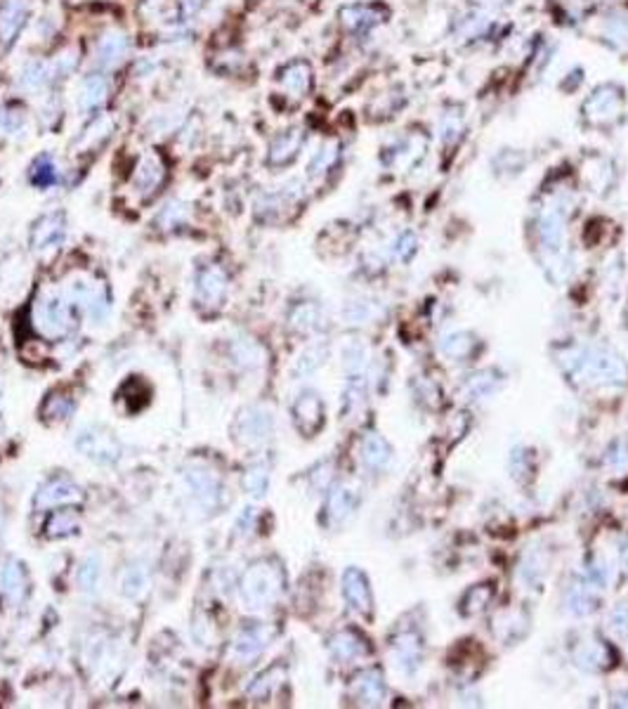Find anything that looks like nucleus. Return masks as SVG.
<instances>
[{
    "mask_svg": "<svg viewBox=\"0 0 628 709\" xmlns=\"http://www.w3.org/2000/svg\"><path fill=\"white\" fill-rule=\"evenodd\" d=\"M581 133L614 137L628 126V86L619 79H605L586 88L576 104Z\"/></svg>",
    "mask_w": 628,
    "mask_h": 709,
    "instance_id": "nucleus-1",
    "label": "nucleus"
},
{
    "mask_svg": "<svg viewBox=\"0 0 628 709\" xmlns=\"http://www.w3.org/2000/svg\"><path fill=\"white\" fill-rule=\"evenodd\" d=\"M435 142L427 121H402L392 133H388L379 147L380 171L395 175H411L421 171L433 156Z\"/></svg>",
    "mask_w": 628,
    "mask_h": 709,
    "instance_id": "nucleus-2",
    "label": "nucleus"
},
{
    "mask_svg": "<svg viewBox=\"0 0 628 709\" xmlns=\"http://www.w3.org/2000/svg\"><path fill=\"white\" fill-rule=\"evenodd\" d=\"M427 123H430V133H433L435 152L442 159V164H452L473 133L470 104L461 98L446 95V98L439 99L433 118Z\"/></svg>",
    "mask_w": 628,
    "mask_h": 709,
    "instance_id": "nucleus-3",
    "label": "nucleus"
},
{
    "mask_svg": "<svg viewBox=\"0 0 628 709\" xmlns=\"http://www.w3.org/2000/svg\"><path fill=\"white\" fill-rule=\"evenodd\" d=\"M397 10L388 0H350L338 7L336 22L342 38L357 48H369L392 24Z\"/></svg>",
    "mask_w": 628,
    "mask_h": 709,
    "instance_id": "nucleus-4",
    "label": "nucleus"
},
{
    "mask_svg": "<svg viewBox=\"0 0 628 709\" xmlns=\"http://www.w3.org/2000/svg\"><path fill=\"white\" fill-rule=\"evenodd\" d=\"M411 104H414V90L409 83L404 79H392L369 95L361 117L371 126H392L404 121Z\"/></svg>",
    "mask_w": 628,
    "mask_h": 709,
    "instance_id": "nucleus-5",
    "label": "nucleus"
},
{
    "mask_svg": "<svg viewBox=\"0 0 628 709\" xmlns=\"http://www.w3.org/2000/svg\"><path fill=\"white\" fill-rule=\"evenodd\" d=\"M275 88L284 102L298 107L317 88V71L307 57H291L275 71Z\"/></svg>",
    "mask_w": 628,
    "mask_h": 709,
    "instance_id": "nucleus-6",
    "label": "nucleus"
},
{
    "mask_svg": "<svg viewBox=\"0 0 628 709\" xmlns=\"http://www.w3.org/2000/svg\"><path fill=\"white\" fill-rule=\"evenodd\" d=\"M310 126L305 123H288L284 128L277 130L267 142V161L269 168H288L300 159L310 145Z\"/></svg>",
    "mask_w": 628,
    "mask_h": 709,
    "instance_id": "nucleus-7",
    "label": "nucleus"
},
{
    "mask_svg": "<svg viewBox=\"0 0 628 709\" xmlns=\"http://www.w3.org/2000/svg\"><path fill=\"white\" fill-rule=\"evenodd\" d=\"M281 572L269 562H256L241 581V599L248 608H263L279 596Z\"/></svg>",
    "mask_w": 628,
    "mask_h": 709,
    "instance_id": "nucleus-8",
    "label": "nucleus"
},
{
    "mask_svg": "<svg viewBox=\"0 0 628 709\" xmlns=\"http://www.w3.org/2000/svg\"><path fill=\"white\" fill-rule=\"evenodd\" d=\"M130 50H133V41L123 29H104L92 45V61L95 69L99 71H114L121 64L130 60Z\"/></svg>",
    "mask_w": 628,
    "mask_h": 709,
    "instance_id": "nucleus-9",
    "label": "nucleus"
},
{
    "mask_svg": "<svg viewBox=\"0 0 628 709\" xmlns=\"http://www.w3.org/2000/svg\"><path fill=\"white\" fill-rule=\"evenodd\" d=\"M345 140L341 135H329L319 142L317 147L312 149L310 159L305 165V175L310 183H323L326 177H331L342 165L345 159Z\"/></svg>",
    "mask_w": 628,
    "mask_h": 709,
    "instance_id": "nucleus-10",
    "label": "nucleus"
},
{
    "mask_svg": "<svg viewBox=\"0 0 628 709\" xmlns=\"http://www.w3.org/2000/svg\"><path fill=\"white\" fill-rule=\"evenodd\" d=\"M55 83V76H52V67H50V60H41V57H29L19 64L17 74H14V88H17L22 95H29V98H43L45 92L52 90Z\"/></svg>",
    "mask_w": 628,
    "mask_h": 709,
    "instance_id": "nucleus-11",
    "label": "nucleus"
},
{
    "mask_svg": "<svg viewBox=\"0 0 628 709\" xmlns=\"http://www.w3.org/2000/svg\"><path fill=\"white\" fill-rule=\"evenodd\" d=\"M619 171H622L619 159L603 149H586L584 161L579 165V175L595 190H610L619 177Z\"/></svg>",
    "mask_w": 628,
    "mask_h": 709,
    "instance_id": "nucleus-12",
    "label": "nucleus"
},
{
    "mask_svg": "<svg viewBox=\"0 0 628 709\" xmlns=\"http://www.w3.org/2000/svg\"><path fill=\"white\" fill-rule=\"evenodd\" d=\"M111 95V80L107 71H90L80 79L79 92H76V107L83 117L92 118L98 117L99 111L104 109V104L109 102Z\"/></svg>",
    "mask_w": 628,
    "mask_h": 709,
    "instance_id": "nucleus-13",
    "label": "nucleus"
},
{
    "mask_svg": "<svg viewBox=\"0 0 628 709\" xmlns=\"http://www.w3.org/2000/svg\"><path fill=\"white\" fill-rule=\"evenodd\" d=\"M29 0H0V48L10 50L29 24Z\"/></svg>",
    "mask_w": 628,
    "mask_h": 709,
    "instance_id": "nucleus-14",
    "label": "nucleus"
},
{
    "mask_svg": "<svg viewBox=\"0 0 628 709\" xmlns=\"http://www.w3.org/2000/svg\"><path fill=\"white\" fill-rule=\"evenodd\" d=\"M67 237V215L61 211H50L38 218L31 225V249L33 251H48V249H57Z\"/></svg>",
    "mask_w": 628,
    "mask_h": 709,
    "instance_id": "nucleus-15",
    "label": "nucleus"
},
{
    "mask_svg": "<svg viewBox=\"0 0 628 709\" xmlns=\"http://www.w3.org/2000/svg\"><path fill=\"white\" fill-rule=\"evenodd\" d=\"M38 331L48 338H60L67 336L71 329V319H69V307L61 303L60 298H50L38 303L36 310V322Z\"/></svg>",
    "mask_w": 628,
    "mask_h": 709,
    "instance_id": "nucleus-16",
    "label": "nucleus"
},
{
    "mask_svg": "<svg viewBox=\"0 0 628 709\" xmlns=\"http://www.w3.org/2000/svg\"><path fill=\"white\" fill-rule=\"evenodd\" d=\"M531 154L525 147L515 145H501L489 156V168L496 177H518L530 168Z\"/></svg>",
    "mask_w": 628,
    "mask_h": 709,
    "instance_id": "nucleus-17",
    "label": "nucleus"
},
{
    "mask_svg": "<svg viewBox=\"0 0 628 709\" xmlns=\"http://www.w3.org/2000/svg\"><path fill=\"white\" fill-rule=\"evenodd\" d=\"M165 180V164L156 152H146L133 173V184L135 190L140 192L142 196H154L161 190V184Z\"/></svg>",
    "mask_w": 628,
    "mask_h": 709,
    "instance_id": "nucleus-18",
    "label": "nucleus"
},
{
    "mask_svg": "<svg viewBox=\"0 0 628 709\" xmlns=\"http://www.w3.org/2000/svg\"><path fill=\"white\" fill-rule=\"evenodd\" d=\"M300 187H279L275 192H267V194L258 202V215L263 221H284L293 208L300 203Z\"/></svg>",
    "mask_w": 628,
    "mask_h": 709,
    "instance_id": "nucleus-19",
    "label": "nucleus"
},
{
    "mask_svg": "<svg viewBox=\"0 0 628 709\" xmlns=\"http://www.w3.org/2000/svg\"><path fill=\"white\" fill-rule=\"evenodd\" d=\"M79 449L86 457L95 458V461H102V464H109V461H117L118 454H121V447L118 442L111 438L109 433H99V430H83L79 435Z\"/></svg>",
    "mask_w": 628,
    "mask_h": 709,
    "instance_id": "nucleus-20",
    "label": "nucleus"
},
{
    "mask_svg": "<svg viewBox=\"0 0 628 709\" xmlns=\"http://www.w3.org/2000/svg\"><path fill=\"white\" fill-rule=\"evenodd\" d=\"M80 489L76 487L73 483H69L67 477H55L45 483L43 487L38 489L36 495V506L41 508H52V506H61V504H73L80 499Z\"/></svg>",
    "mask_w": 628,
    "mask_h": 709,
    "instance_id": "nucleus-21",
    "label": "nucleus"
},
{
    "mask_svg": "<svg viewBox=\"0 0 628 709\" xmlns=\"http://www.w3.org/2000/svg\"><path fill=\"white\" fill-rule=\"evenodd\" d=\"M227 296V277L225 272L215 265L202 269L199 275V300L203 306H215L218 307Z\"/></svg>",
    "mask_w": 628,
    "mask_h": 709,
    "instance_id": "nucleus-22",
    "label": "nucleus"
},
{
    "mask_svg": "<svg viewBox=\"0 0 628 709\" xmlns=\"http://www.w3.org/2000/svg\"><path fill=\"white\" fill-rule=\"evenodd\" d=\"M29 180L38 190H50L61 180V168L50 152L38 154L29 165Z\"/></svg>",
    "mask_w": 628,
    "mask_h": 709,
    "instance_id": "nucleus-23",
    "label": "nucleus"
},
{
    "mask_svg": "<svg viewBox=\"0 0 628 709\" xmlns=\"http://www.w3.org/2000/svg\"><path fill=\"white\" fill-rule=\"evenodd\" d=\"M29 135V117L26 111L19 107V104H10L5 102L3 107V114H0V137L5 140H22Z\"/></svg>",
    "mask_w": 628,
    "mask_h": 709,
    "instance_id": "nucleus-24",
    "label": "nucleus"
},
{
    "mask_svg": "<svg viewBox=\"0 0 628 709\" xmlns=\"http://www.w3.org/2000/svg\"><path fill=\"white\" fill-rule=\"evenodd\" d=\"M586 88H588V69L581 61L565 69L556 80V90L560 92L562 98H576Z\"/></svg>",
    "mask_w": 628,
    "mask_h": 709,
    "instance_id": "nucleus-25",
    "label": "nucleus"
},
{
    "mask_svg": "<svg viewBox=\"0 0 628 709\" xmlns=\"http://www.w3.org/2000/svg\"><path fill=\"white\" fill-rule=\"evenodd\" d=\"M50 67H52V76H55V83H61V80L71 79L80 67V52L76 45H67V48L57 50V55L50 60Z\"/></svg>",
    "mask_w": 628,
    "mask_h": 709,
    "instance_id": "nucleus-26",
    "label": "nucleus"
},
{
    "mask_svg": "<svg viewBox=\"0 0 628 709\" xmlns=\"http://www.w3.org/2000/svg\"><path fill=\"white\" fill-rule=\"evenodd\" d=\"M342 584H345V596H348L350 603H352L357 610L369 612V608H371V599H369V589H366L364 577H361L357 570H350L348 575H345V580H342Z\"/></svg>",
    "mask_w": 628,
    "mask_h": 709,
    "instance_id": "nucleus-27",
    "label": "nucleus"
},
{
    "mask_svg": "<svg viewBox=\"0 0 628 709\" xmlns=\"http://www.w3.org/2000/svg\"><path fill=\"white\" fill-rule=\"evenodd\" d=\"M0 581H3V591L10 596L13 600H22L26 593V575L22 565L14 561H10L0 572Z\"/></svg>",
    "mask_w": 628,
    "mask_h": 709,
    "instance_id": "nucleus-28",
    "label": "nucleus"
},
{
    "mask_svg": "<svg viewBox=\"0 0 628 709\" xmlns=\"http://www.w3.org/2000/svg\"><path fill=\"white\" fill-rule=\"evenodd\" d=\"M265 643H267V631L256 627V629L241 631L234 648H237V653L241 655V657H253V655H258L265 648Z\"/></svg>",
    "mask_w": 628,
    "mask_h": 709,
    "instance_id": "nucleus-29",
    "label": "nucleus"
},
{
    "mask_svg": "<svg viewBox=\"0 0 628 709\" xmlns=\"http://www.w3.org/2000/svg\"><path fill=\"white\" fill-rule=\"evenodd\" d=\"M295 419L300 429H305V421H312V429L322 423V402L314 395H303L295 404Z\"/></svg>",
    "mask_w": 628,
    "mask_h": 709,
    "instance_id": "nucleus-30",
    "label": "nucleus"
},
{
    "mask_svg": "<svg viewBox=\"0 0 628 709\" xmlns=\"http://www.w3.org/2000/svg\"><path fill=\"white\" fill-rule=\"evenodd\" d=\"M76 527H79V520H76V515H73L71 511H60V514H55L52 518H50L48 534L50 537H64V534H71V532H76Z\"/></svg>",
    "mask_w": 628,
    "mask_h": 709,
    "instance_id": "nucleus-31",
    "label": "nucleus"
},
{
    "mask_svg": "<svg viewBox=\"0 0 628 709\" xmlns=\"http://www.w3.org/2000/svg\"><path fill=\"white\" fill-rule=\"evenodd\" d=\"M121 587H123V593H126V596H140V593L145 591V587H146L145 570H142V568H128V570H126Z\"/></svg>",
    "mask_w": 628,
    "mask_h": 709,
    "instance_id": "nucleus-32",
    "label": "nucleus"
},
{
    "mask_svg": "<svg viewBox=\"0 0 628 709\" xmlns=\"http://www.w3.org/2000/svg\"><path fill=\"white\" fill-rule=\"evenodd\" d=\"M241 423H244V435L246 440H260V438H265V423H267V419H265L263 414H256L250 416V411H246L244 416H241Z\"/></svg>",
    "mask_w": 628,
    "mask_h": 709,
    "instance_id": "nucleus-33",
    "label": "nucleus"
},
{
    "mask_svg": "<svg viewBox=\"0 0 628 709\" xmlns=\"http://www.w3.org/2000/svg\"><path fill=\"white\" fill-rule=\"evenodd\" d=\"M192 485H194L196 495L199 496H218V483H215V477H211L208 473H192L190 476Z\"/></svg>",
    "mask_w": 628,
    "mask_h": 709,
    "instance_id": "nucleus-34",
    "label": "nucleus"
},
{
    "mask_svg": "<svg viewBox=\"0 0 628 709\" xmlns=\"http://www.w3.org/2000/svg\"><path fill=\"white\" fill-rule=\"evenodd\" d=\"M161 225L164 227H175L180 225V222L187 221V206L180 202H173L171 206H165V211L161 213Z\"/></svg>",
    "mask_w": 628,
    "mask_h": 709,
    "instance_id": "nucleus-35",
    "label": "nucleus"
},
{
    "mask_svg": "<svg viewBox=\"0 0 628 709\" xmlns=\"http://www.w3.org/2000/svg\"><path fill=\"white\" fill-rule=\"evenodd\" d=\"M80 575H88L90 580H86V577H80V584L90 591V589H98V581H99V568L98 562L88 561L86 565H83V570H80Z\"/></svg>",
    "mask_w": 628,
    "mask_h": 709,
    "instance_id": "nucleus-36",
    "label": "nucleus"
},
{
    "mask_svg": "<svg viewBox=\"0 0 628 709\" xmlns=\"http://www.w3.org/2000/svg\"><path fill=\"white\" fill-rule=\"evenodd\" d=\"M45 407H52V411H55V419H64V416L69 414V411H71V400H67V398H55V395H52V398L48 400V404H45Z\"/></svg>",
    "mask_w": 628,
    "mask_h": 709,
    "instance_id": "nucleus-37",
    "label": "nucleus"
},
{
    "mask_svg": "<svg viewBox=\"0 0 628 709\" xmlns=\"http://www.w3.org/2000/svg\"><path fill=\"white\" fill-rule=\"evenodd\" d=\"M3 107H5V102H0V114H3Z\"/></svg>",
    "mask_w": 628,
    "mask_h": 709,
    "instance_id": "nucleus-38",
    "label": "nucleus"
}]
</instances>
